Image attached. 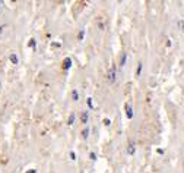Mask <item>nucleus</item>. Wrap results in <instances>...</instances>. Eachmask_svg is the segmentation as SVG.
I'll use <instances>...</instances> for the list:
<instances>
[{"label": "nucleus", "mask_w": 184, "mask_h": 173, "mask_svg": "<svg viewBox=\"0 0 184 173\" xmlns=\"http://www.w3.org/2000/svg\"><path fill=\"white\" fill-rule=\"evenodd\" d=\"M135 150H136V145H135V142H130V144L127 145V154L133 155V154H135Z\"/></svg>", "instance_id": "nucleus-2"}, {"label": "nucleus", "mask_w": 184, "mask_h": 173, "mask_svg": "<svg viewBox=\"0 0 184 173\" xmlns=\"http://www.w3.org/2000/svg\"><path fill=\"white\" fill-rule=\"evenodd\" d=\"M178 27H180V30L184 31V21H178Z\"/></svg>", "instance_id": "nucleus-12"}, {"label": "nucleus", "mask_w": 184, "mask_h": 173, "mask_svg": "<svg viewBox=\"0 0 184 173\" xmlns=\"http://www.w3.org/2000/svg\"><path fill=\"white\" fill-rule=\"evenodd\" d=\"M88 135H89V129L86 128V129H83V131H82V138H85V139H86V138H88Z\"/></svg>", "instance_id": "nucleus-9"}, {"label": "nucleus", "mask_w": 184, "mask_h": 173, "mask_svg": "<svg viewBox=\"0 0 184 173\" xmlns=\"http://www.w3.org/2000/svg\"><path fill=\"white\" fill-rule=\"evenodd\" d=\"M104 123H105V126H110L111 120H110V119H104Z\"/></svg>", "instance_id": "nucleus-16"}, {"label": "nucleus", "mask_w": 184, "mask_h": 173, "mask_svg": "<svg viewBox=\"0 0 184 173\" xmlns=\"http://www.w3.org/2000/svg\"><path fill=\"white\" fill-rule=\"evenodd\" d=\"M73 120H75V115L72 113V115H70V117H69V122H67V123H69V125H72V123H73Z\"/></svg>", "instance_id": "nucleus-11"}, {"label": "nucleus", "mask_w": 184, "mask_h": 173, "mask_svg": "<svg viewBox=\"0 0 184 173\" xmlns=\"http://www.w3.org/2000/svg\"><path fill=\"white\" fill-rule=\"evenodd\" d=\"M29 46H31V47H35V40H31V41H29Z\"/></svg>", "instance_id": "nucleus-17"}, {"label": "nucleus", "mask_w": 184, "mask_h": 173, "mask_svg": "<svg viewBox=\"0 0 184 173\" xmlns=\"http://www.w3.org/2000/svg\"><path fill=\"white\" fill-rule=\"evenodd\" d=\"M86 103H88V107H94V104H92V100H91V98H88Z\"/></svg>", "instance_id": "nucleus-13"}, {"label": "nucleus", "mask_w": 184, "mask_h": 173, "mask_svg": "<svg viewBox=\"0 0 184 173\" xmlns=\"http://www.w3.org/2000/svg\"><path fill=\"white\" fill-rule=\"evenodd\" d=\"M142 68H143V65H142V63H139V65H137V68H136V76H139V75L142 73Z\"/></svg>", "instance_id": "nucleus-8"}, {"label": "nucleus", "mask_w": 184, "mask_h": 173, "mask_svg": "<svg viewBox=\"0 0 184 173\" xmlns=\"http://www.w3.org/2000/svg\"><path fill=\"white\" fill-rule=\"evenodd\" d=\"M126 116H127L129 119L133 117V110H132V106H130V104H126Z\"/></svg>", "instance_id": "nucleus-3"}, {"label": "nucleus", "mask_w": 184, "mask_h": 173, "mask_svg": "<svg viewBox=\"0 0 184 173\" xmlns=\"http://www.w3.org/2000/svg\"><path fill=\"white\" fill-rule=\"evenodd\" d=\"M126 59H127V53H123V54H121V57H120V66H124Z\"/></svg>", "instance_id": "nucleus-7"}, {"label": "nucleus", "mask_w": 184, "mask_h": 173, "mask_svg": "<svg viewBox=\"0 0 184 173\" xmlns=\"http://www.w3.org/2000/svg\"><path fill=\"white\" fill-rule=\"evenodd\" d=\"M83 35H85V32H83V31H80V32H79V35H77V38H79V40H82V38H83Z\"/></svg>", "instance_id": "nucleus-15"}, {"label": "nucleus", "mask_w": 184, "mask_h": 173, "mask_svg": "<svg viewBox=\"0 0 184 173\" xmlns=\"http://www.w3.org/2000/svg\"><path fill=\"white\" fill-rule=\"evenodd\" d=\"M89 157H91V160H95V158H97V154H95V153H91Z\"/></svg>", "instance_id": "nucleus-14"}, {"label": "nucleus", "mask_w": 184, "mask_h": 173, "mask_svg": "<svg viewBox=\"0 0 184 173\" xmlns=\"http://www.w3.org/2000/svg\"><path fill=\"white\" fill-rule=\"evenodd\" d=\"M70 158H72V160H75V158H76V157H75V153H70Z\"/></svg>", "instance_id": "nucleus-18"}, {"label": "nucleus", "mask_w": 184, "mask_h": 173, "mask_svg": "<svg viewBox=\"0 0 184 173\" xmlns=\"http://www.w3.org/2000/svg\"><path fill=\"white\" fill-rule=\"evenodd\" d=\"M72 97H73V100H77V98H79V96H77V91H76V90H73V93H72Z\"/></svg>", "instance_id": "nucleus-10"}, {"label": "nucleus", "mask_w": 184, "mask_h": 173, "mask_svg": "<svg viewBox=\"0 0 184 173\" xmlns=\"http://www.w3.org/2000/svg\"><path fill=\"white\" fill-rule=\"evenodd\" d=\"M26 173H37V172H35V169H31V170H28Z\"/></svg>", "instance_id": "nucleus-19"}, {"label": "nucleus", "mask_w": 184, "mask_h": 173, "mask_svg": "<svg viewBox=\"0 0 184 173\" xmlns=\"http://www.w3.org/2000/svg\"><path fill=\"white\" fill-rule=\"evenodd\" d=\"M116 75H117V70H116V66H113V68L110 69V72H108V79H110V82H114V81H116Z\"/></svg>", "instance_id": "nucleus-1"}, {"label": "nucleus", "mask_w": 184, "mask_h": 173, "mask_svg": "<svg viewBox=\"0 0 184 173\" xmlns=\"http://www.w3.org/2000/svg\"><path fill=\"white\" fill-rule=\"evenodd\" d=\"M88 117H89L88 112H82V113H80V122H82V123H88Z\"/></svg>", "instance_id": "nucleus-4"}, {"label": "nucleus", "mask_w": 184, "mask_h": 173, "mask_svg": "<svg viewBox=\"0 0 184 173\" xmlns=\"http://www.w3.org/2000/svg\"><path fill=\"white\" fill-rule=\"evenodd\" d=\"M72 66V60L67 57V59H64V62H63V69H69Z\"/></svg>", "instance_id": "nucleus-6"}, {"label": "nucleus", "mask_w": 184, "mask_h": 173, "mask_svg": "<svg viewBox=\"0 0 184 173\" xmlns=\"http://www.w3.org/2000/svg\"><path fill=\"white\" fill-rule=\"evenodd\" d=\"M9 59H10V62H12L13 65H18V63H19V59H18V56H16L15 53H12V54L9 56Z\"/></svg>", "instance_id": "nucleus-5"}]
</instances>
